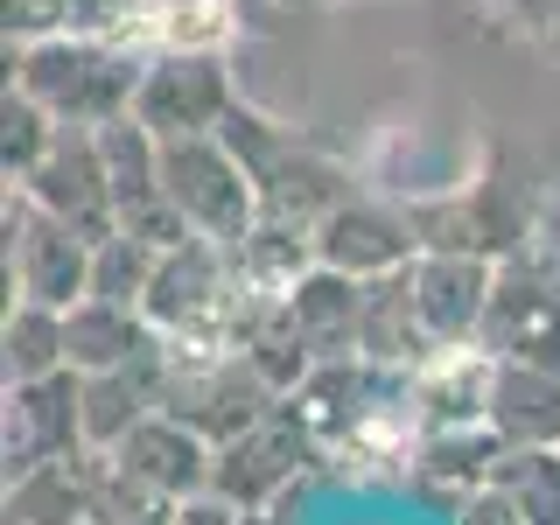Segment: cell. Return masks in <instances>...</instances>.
Returning <instances> with one entry per match:
<instances>
[{
    "mask_svg": "<svg viewBox=\"0 0 560 525\" xmlns=\"http://www.w3.org/2000/svg\"><path fill=\"white\" fill-rule=\"evenodd\" d=\"M8 84H22L28 98H43L63 127H113L133 113L148 57L127 49L119 35H84V28H57L35 43H8Z\"/></svg>",
    "mask_w": 560,
    "mask_h": 525,
    "instance_id": "1",
    "label": "cell"
},
{
    "mask_svg": "<svg viewBox=\"0 0 560 525\" xmlns=\"http://www.w3.org/2000/svg\"><path fill=\"white\" fill-rule=\"evenodd\" d=\"M224 140H232V154L245 162L259 189V218H288V224H323V210H337L350 197V168L329 162L315 140H302L294 127H280L267 119L259 105H232L224 113Z\"/></svg>",
    "mask_w": 560,
    "mask_h": 525,
    "instance_id": "2",
    "label": "cell"
},
{
    "mask_svg": "<svg viewBox=\"0 0 560 525\" xmlns=\"http://www.w3.org/2000/svg\"><path fill=\"white\" fill-rule=\"evenodd\" d=\"M162 407L203 434V442H232V434L259 428L280 393L253 372V358L232 343H168V393Z\"/></svg>",
    "mask_w": 560,
    "mask_h": 525,
    "instance_id": "3",
    "label": "cell"
},
{
    "mask_svg": "<svg viewBox=\"0 0 560 525\" xmlns=\"http://www.w3.org/2000/svg\"><path fill=\"white\" fill-rule=\"evenodd\" d=\"M238 259L232 245L189 232L183 245H168L162 267L148 280V308L154 329H162L168 343H224V323H232V302H238Z\"/></svg>",
    "mask_w": 560,
    "mask_h": 525,
    "instance_id": "4",
    "label": "cell"
},
{
    "mask_svg": "<svg viewBox=\"0 0 560 525\" xmlns=\"http://www.w3.org/2000/svg\"><path fill=\"white\" fill-rule=\"evenodd\" d=\"M162 183H168L175 210L189 218V232H203L218 245H238L259 224V189H253V175H245V162L232 154L224 133L162 140Z\"/></svg>",
    "mask_w": 560,
    "mask_h": 525,
    "instance_id": "5",
    "label": "cell"
},
{
    "mask_svg": "<svg viewBox=\"0 0 560 525\" xmlns=\"http://www.w3.org/2000/svg\"><path fill=\"white\" fill-rule=\"evenodd\" d=\"M0 224H8V288L22 294V302H49V308H70L92 294V245L70 218H57L49 203H35L28 189L8 183V210H0Z\"/></svg>",
    "mask_w": 560,
    "mask_h": 525,
    "instance_id": "6",
    "label": "cell"
},
{
    "mask_svg": "<svg viewBox=\"0 0 560 525\" xmlns=\"http://www.w3.org/2000/svg\"><path fill=\"white\" fill-rule=\"evenodd\" d=\"M413 245L420 253H477V259H518V245L533 238V203L518 197V183H504L498 168L477 175L455 197H413L407 203Z\"/></svg>",
    "mask_w": 560,
    "mask_h": 525,
    "instance_id": "7",
    "label": "cell"
},
{
    "mask_svg": "<svg viewBox=\"0 0 560 525\" xmlns=\"http://www.w3.org/2000/svg\"><path fill=\"white\" fill-rule=\"evenodd\" d=\"M323 455L315 442V428L302 420L294 399H280V407L259 420V428L232 434V442H218V463H210V490L218 498H232L238 512H267L294 490V477Z\"/></svg>",
    "mask_w": 560,
    "mask_h": 525,
    "instance_id": "8",
    "label": "cell"
},
{
    "mask_svg": "<svg viewBox=\"0 0 560 525\" xmlns=\"http://www.w3.org/2000/svg\"><path fill=\"white\" fill-rule=\"evenodd\" d=\"M232 105H238V92H232V70H224V49L168 43V49L148 57L133 119L154 127L162 140H175V133H218Z\"/></svg>",
    "mask_w": 560,
    "mask_h": 525,
    "instance_id": "9",
    "label": "cell"
},
{
    "mask_svg": "<svg viewBox=\"0 0 560 525\" xmlns=\"http://www.w3.org/2000/svg\"><path fill=\"white\" fill-rule=\"evenodd\" d=\"M92 434H84V372H49L28 385H8V413H0V463L8 477H22L35 463H63V455H84Z\"/></svg>",
    "mask_w": 560,
    "mask_h": 525,
    "instance_id": "10",
    "label": "cell"
},
{
    "mask_svg": "<svg viewBox=\"0 0 560 525\" xmlns=\"http://www.w3.org/2000/svg\"><path fill=\"white\" fill-rule=\"evenodd\" d=\"M477 343L490 358L560 372V280L547 267H533V259H498V288H490Z\"/></svg>",
    "mask_w": 560,
    "mask_h": 525,
    "instance_id": "11",
    "label": "cell"
},
{
    "mask_svg": "<svg viewBox=\"0 0 560 525\" xmlns=\"http://www.w3.org/2000/svg\"><path fill=\"white\" fill-rule=\"evenodd\" d=\"M14 189H28L35 203H49L57 218H70L84 238L119 232V203H113V168H105V140L98 127H63L49 140V154L35 162Z\"/></svg>",
    "mask_w": 560,
    "mask_h": 525,
    "instance_id": "12",
    "label": "cell"
},
{
    "mask_svg": "<svg viewBox=\"0 0 560 525\" xmlns=\"http://www.w3.org/2000/svg\"><path fill=\"white\" fill-rule=\"evenodd\" d=\"M315 259L337 273H358V280H378L393 267H413L420 245H413V224H407V203H372V197H350L337 210H323L315 224Z\"/></svg>",
    "mask_w": 560,
    "mask_h": 525,
    "instance_id": "13",
    "label": "cell"
},
{
    "mask_svg": "<svg viewBox=\"0 0 560 525\" xmlns=\"http://www.w3.org/2000/svg\"><path fill=\"white\" fill-rule=\"evenodd\" d=\"M490 288H498V259L477 253H420L413 259V302H420V329L434 350H463L477 343Z\"/></svg>",
    "mask_w": 560,
    "mask_h": 525,
    "instance_id": "14",
    "label": "cell"
},
{
    "mask_svg": "<svg viewBox=\"0 0 560 525\" xmlns=\"http://www.w3.org/2000/svg\"><path fill=\"white\" fill-rule=\"evenodd\" d=\"M399 393H413V385H407V372H393V364L329 358V364H315V372L302 378V393H288V399L302 407V420L315 428V442L337 448V442H350V434L378 413V399H399Z\"/></svg>",
    "mask_w": 560,
    "mask_h": 525,
    "instance_id": "15",
    "label": "cell"
},
{
    "mask_svg": "<svg viewBox=\"0 0 560 525\" xmlns=\"http://www.w3.org/2000/svg\"><path fill=\"white\" fill-rule=\"evenodd\" d=\"M127 477L168 490V498H197V490H210V463H218V442H203L189 420H175L168 407L148 413L140 428L127 434L119 448H105Z\"/></svg>",
    "mask_w": 560,
    "mask_h": 525,
    "instance_id": "16",
    "label": "cell"
},
{
    "mask_svg": "<svg viewBox=\"0 0 560 525\" xmlns=\"http://www.w3.org/2000/svg\"><path fill=\"white\" fill-rule=\"evenodd\" d=\"M280 302H288L294 337L315 350V364L358 358V329H364V280L358 273H337V267H323V259H315V267L294 280Z\"/></svg>",
    "mask_w": 560,
    "mask_h": 525,
    "instance_id": "17",
    "label": "cell"
},
{
    "mask_svg": "<svg viewBox=\"0 0 560 525\" xmlns=\"http://www.w3.org/2000/svg\"><path fill=\"white\" fill-rule=\"evenodd\" d=\"M162 393H168V343L133 364H113V372H84V434H92V448H119L148 413H162Z\"/></svg>",
    "mask_w": 560,
    "mask_h": 525,
    "instance_id": "18",
    "label": "cell"
},
{
    "mask_svg": "<svg viewBox=\"0 0 560 525\" xmlns=\"http://www.w3.org/2000/svg\"><path fill=\"white\" fill-rule=\"evenodd\" d=\"M483 420L498 428L504 448H560V372L498 358V364H490V407H483Z\"/></svg>",
    "mask_w": 560,
    "mask_h": 525,
    "instance_id": "19",
    "label": "cell"
},
{
    "mask_svg": "<svg viewBox=\"0 0 560 525\" xmlns=\"http://www.w3.org/2000/svg\"><path fill=\"white\" fill-rule=\"evenodd\" d=\"M63 329H70V372H113V364H133V358L168 343L140 302H105V294L70 302Z\"/></svg>",
    "mask_w": 560,
    "mask_h": 525,
    "instance_id": "20",
    "label": "cell"
},
{
    "mask_svg": "<svg viewBox=\"0 0 560 525\" xmlns=\"http://www.w3.org/2000/svg\"><path fill=\"white\" fill-rule=\"evenodd\" d=\"M358 358L413 372L434 358L428 329H420V302H413V267H393L378 280H364V329H358Z\"/></svg>",
    "mask_w": 560,
    "mask_h": 525,
    "instance_id": "21",
    "label": "cell"
},
{
    "mask_svg": "<svg viewBox=\"0 0 560 525\" xmlns=\"http://www.w3.org/2000/svg\"><path fill=\"white\" fill-rule=\"evenodd\" d=\"M98 504V448L8 477V525H84Z\"/></svg>",
    "mask_w": 560,
    "mask_h": 525,
    "instance_id": "22",
    "label": "cell"
},
{
    "mask_svg": "<svg viewBox=\"0 0 560 525\" xmlns=\"http://www.w3.org/2000/svg\"><path fill=\"white\" fill-rule=\"evenodd\" d=\"M70 364V329H63V308L49 302H8V323H0V378L8 385H28V378H49Z\"/></svg>",
    "mask_w": 560,
    "mask_h": 525,
    "instance_id": "23",
    "label": "cell"
},
{
    "mask_svg": "<svg viewBox=\"0 0 560 525\" xmlns=\"http://www.w3.org/2000/svg\"><path fill=\"white\" fill-rule=\"evenodd\" d=\"M498 463H504V442H498V428L490 420H469V428H428L420 434V448H413V469H420V483H463V490H477L498 477Z\"/></svg>",
    "mask_w": 560,
    "mask_h": 525,
    "instance_id": "24",
    "label": "cell"
},
{
    "mask_svg": "<svg viewBox=\"0 0 560 525\" xmlns=\"http://www.w3.org/2000/svg\"><path fill=\"white\" fill-rule=\"evenodd\" d=\"M238 259V280L245 288H267V294H288L294 280L315 267V224H288V218H259L253 232L232 245Z\"/></svg>",
    "mask_w": 560,
    "mask_h": 525,
    "instance_id": "25",
    "label": "cell"
},
{
    "mask_svg": "<svg viewBox=\"0 0 560 525\" xmlns=\"http://www.w3.org/2000/svg\"><path fill=\"white\" fill-rule=\"evenodd\" d=\"M57 133H63V119L49 113L43 98H28L22 84H8V98H0V168H8V183H22V175L49 154Z\"/></svg>",
    "mask_w": 560,
    "mask_h": 525,
    "instance_id": "26",
    "label": "cell"
},
{
    "mask_svg": "<svg viewBox=\"0 0 560 525\" xmlns=\"http://www.w3.org/2000/svg\"><path fill=\"white\" fill-rule=\"evenodd\" d=\"M154 267H162V245L133 238L127 224H119V232H105L92 245V294H105V302H148Z\"/></svg>",
    "mask_w": 560,
    "mask_h": 525,
    "instance_id": "27",
    "label": "cell"
},
{
    "mask_svg": "<svg viewBox=\"0 0 560 525\" xmlns=\"http://www.w3.org/2000/svg\"><path fill=\"white\" fill-rule=\"evenodd\" d=\"M175 512H183V498H168V490L127 477V469L98 448V504H92L98 525H175Z\"/></svg>",
    "mask_w": 560,
    "mask_h": 525,
    "instance_id": "28",
    "label": "cell"
},
{
    "mask_svg": "<svg viewBox=\"0 0 560 525\" xmlns=\"http://www.w3.org/2000/svg\"><path fill=\"white\" fill-rule=\"evenodd\" d=\"M498 483L518 498L525 525H560V448H504Z\"/></svg>",
    "mask_w": 560,
    "mask_h": 525,
    "instance_id": "29",
    "label": "cell"
},
{
    "mask_svg": "<svg viewBox=\"0 0 560 525\" xmlns=\"http://www.w3.org/2000/svg\"><path fill=\"white\" fill-rule=\"evenodd\" d=\"M0 22H8V43H35L70 28V0H0Z\"/></svg>",
    "mask_w": 560,
    "mask_h": 525,
    "instance_id": "30",
    "label": "cell"
},
{
    "mask_svg": "<svg viewBox=\"0 0 560 525\" xmlns=\"http://www.w3.org/2000/svg\"><path fill=\"white\" fill-rule=\"evenodd\" d=\"M455 525H525V518H518V498H512L498 477H490V483H477V490H463Z\"/></svg>",
    "mask_w": 560,
    "mask_h": 525,
    "instance_id": "31",
    "label": "cell"
},
{
    "mask_svg": "<svg viewBox=\"0 0 560 525\" xmlns=\"http://www.w3.org/2000/svg\"><path fill=\"white\" fill-rule=\"evenodd\" d=\"M127 14H140V0H70V28L84 35H119Z\"/></svg>",
    "mask_w": 560,
    "mask_h": 525,
    "instance_id": "32",
    "label": "cell"
},
{
    "mask_svg": "<svg viewBox=\"0 0 560 525\" xmlns=\"http://www.w3.org/2000/svg\"><path fill=\"white\" fill-rule=\"evenodd\" d=\"M245 512L232 498H218V490H197V498H183V512H175V525H238Z\"/></svg>",
    "mask_w": 560,
    "mask_h": 525,
    "instance_id": "33",
    "label": "cell"
},
{
    "mask_svg": "<svg viewBox=\"0 0 560 525\" xmlns=\"http://www.w3.org/2000/svg\"><path fill=\"white\" fill-rule=\"evenodd\" d=\"M148 14H162V28H175L183 14H232L238 22V0H140Z\"/></svg>",
    "mask_w": 560,
    "mask_h": 525,
    "instance_id": "34",
    "label": "cell"
},
{
    "mask_svg": "<svg viewBox=\"0 0 560 525\" xmlns=\"http://www.w3.org/2000/svg\"><path fill=\"white\" fill-rule=\"evenodd\" d=\"M498 14H512V22H525V28H547L553 35V22H560V0H490Z\"/></svg>",
    "mask_w": 560,
    "mask_h": 525,
    "instance_id": "35",
    "label": "cell"
},
{
    "mask_svg": "<svg viewBox=\"0 0 560 525\" xmlns=\"http://www.w3.org/2000/svg\"><path fill=\"white\" fill-rule=\"evenodd\" d=\"M294 8H323V0H238L245 22H273V14H294Z\"/></svg>",
    "mask_w": 560,
    "mask_h": 525,
    "instance_id": "36",
    "label": "cell"
},
{
    "mask_svg": "<svg viewBox=\"0 0 560 525\" xmlns=\"http://www.w3.org/2000/svg\"><path fill=\"white\" fill-rule=\"evenodd\" d=\"M238 525H280V518H267V512H245V518H238Z\"/></svg>",
    "mask_w": 560,
    "mask_h": 525,
    "instance_id": "37",
    "label": "cell"
},
{
    "mask_svg": "<svg viewBox=\"0 0 560 525\" xmlns=\"http://www.w3.org/2000/svg\"><path fill=\"white\" fill-rule=\"evenodd\" d=\"M84 525H98V518H84Z\"/></svg>",
    "mask_w": 560,
    "mask_h": 525,
    "instance_id": "38",
    "label": "cell"
},
{
    "mask_svg": "<svg viewBox=\"0 0 560 525\" xmlns=\"http://www.w3.org/2000/svg\"><path fill=\"white\" fill-rule=\"evenodd\" d=\"M553 35H560V22H553Z\"/></svg>",
    "mask_w": 560,
    "mask_h": 525,
    "instance_id": "39",
    "label": "cell"
}]
</instances>
